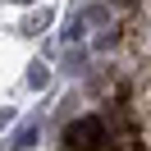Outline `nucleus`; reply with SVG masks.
Masks as SVG:
<instances>
[{
	"label": "nucleus",
	"instance_id": "nucleus-1",
	"mask_svg": "<svg viewBox=\"0 0 151 151\" xmlns=\"http://www.w3.org/2000/svg\"><path fill=\"white\" fill-rule=\"evenodd\" d=\"M64 147L69 151H105V124L96 114H83L64 128Z\"/></svg>",
	"mask_w": 151,
	"mask_h": 151
},
{
	"label": "nucleus",
	"instance_id": "nucleus-2",
	"mask_svg": "<svg viewBox=\"0 0 151 151\" xmlns=\"http://www.w3.org/2000/svg\"><path fill=\"white\" fill-rule=\"evenodd\" d=\"M32 142H37V124H23V128H14V137L5 142V147L9 151H28Z\"/></svg>",
	"mask_w": 151,
	"mask_h": 151
},
{
	"label": "nucleus",
	"instance_id": "nucleus-3",
	"mask_svg": "<svg viewBox=\"0 0 151 151\" xmlns=\"http://www.w3.org/2000/svg\"><path fill=\"white\" fill-rule=\"evenodd\" d=\"M46 28H50V9H37L32 19H23V32H28V37H37V32H46Z\"/></svg>",
	"mask_w": 151,
	"mask_h": 151
},
{
	"label": "nucleus",
	"instance_id": "nucleus-4",
	"mask_svg": "<svg viewBox=\"0 0 151 151\" xmlns=\"http://www.w3.org/2000/svg\"><path fill=\"white\" fill-rule=\"evenodd\" d=\"M46 83H50V69L46 64H28V87L32 92H46Z\"/></svg>",
	"mask_w": 151,
	"mask_h": 151
},
{
	"label": "nucleus",
	"instance_id": "nucleus-5",
	"mask_svg": "<svg viewBox=\"0 0 151 151\" xmlns=\"http://www.w3.org/2000/svg\"><path fill=\"white\" fill-rule=\"evenodd\" d=\"M83 37H87V23L73 19V23H69V32H64V41H83Z\"/></svg>",
	"mask_w": 151,
	"mask_h": 151
},
{
	"label": "nucleus",
	"instance_id": "nucleus-6",
	"mask_svg": "<svg viewBox=\"0 0 151 151\" xmlns=\"http://www.w3.org/2000/svg\"><path fill=\"white\" fill-rule=\"evenodd\" d=\"M9 119H14V114H9V110H0V128H5V124H9Z\"/></svg>",
	"mask_w": 151,
	"mask_h": 151
},
{
	"label": "nucleus",
	"instance_id": "nucleus-7",
	"mask_svg": "<svg viewBox=\"0 0 151 151\" xmlns=\"http://www.w3.org/2000/svg\"><path fill=\"white\" fill-rule=\"evenodd\" d=\"M23 5H28V0H23Z\"/></svg>",
	"mask_w": 151,
	"mask_h": 151
}]
</instances>
